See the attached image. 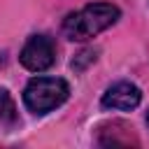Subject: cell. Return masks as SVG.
<instances>
[{"label": "cell", "instance_id": "6da1fadb", "mask_svg": "<svg viewBox=\"0 0 149 149\" xmlns=\"http://www.w3.org/2000/svg\"><path fill=\"white\" fill-rule=\"evenodd\" d=\"M119 7L109 2H91L81 7L79 12H72L63 21V35L72 42H84L116 23L119 19Z\"/></svg>", "mask_w": 149, "mask_h": 149}, {"label": "cell", "instance_id": "7a4b0ae2", "mask_svg": "<svg viewBox=\"0 0 149 149\" xmlns=\"http://www.w3.org/2000/svg\"><path fill=\"white\" fill-rule=\"evenodd\" d=\"M70 95V86L61 77H33L23 88V105L33 114H47L61 107Z\"/></svg>", "mask_w": 149, "mask_h": 149}, {"label": "cell", "instance_id": "3957f363", "mask_svg": "<svg viewBox=\"0 0 149 149\" xmlns=\"http://www.w3.org/2000/svg\"><path fill=\"white\" fill-rule=\"evenodd\" d=\"M19 61L26 70L30 72H44L54 65L56 61V44L49 35H30L28 42L23 44Z\"/></svg>", "mask_w": 149, "mask_h": 149}, {"label": "cell", "instance_id": "277c9868", "mask_svg": "<svg viewBox=\"0 0 149 149\" xmlns=\"http://www.w3.org/2000/svg\"><path fill=\"white\" fill-rule=\"evenodd\" d=\"M142 100V91L130 84V81H116L112 84L105 93H102V107L105 109H119V112H128L135 109Z\"/></svg>", "mask_w": 149, "mask_h": 149}, {"label": "cell", "instance_id": "5b68a950", "mask_svg": "<svg viewBox=\"0 0 149 149\" xmlns=\"http://www.w3.org/2000/svg\"><path fill=\"white\" fill-rule=\"evenodd\" d=\"M0 121H5V123L16 121V107H14V100H12V95H9L5 88H0Z\"/></svg>", "mask_w": 149, "mask_h": 149}, {"label": "cell", "instance_id": "8992f818", "mask_svg": "<svg viewBox=\"0 0 149 149\" xmlns=\"http://www.w3.org/2000/svg\"><path fill=\"white\" fill-rule=\"evenodd\" d=\"M147 123H149V112H147Z\"/></svg>", "mask_w": 149, "mask_h": 149}]
</instances>
